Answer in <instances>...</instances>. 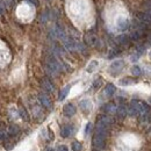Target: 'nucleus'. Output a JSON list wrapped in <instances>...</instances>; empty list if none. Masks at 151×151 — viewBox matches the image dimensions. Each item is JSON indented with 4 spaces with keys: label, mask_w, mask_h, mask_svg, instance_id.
I'll return each mask as SVG.
<instances>
[{
    "label": "nucleus",
    "mask_w": 151,
    "mask_h": 151,
    "mask_svg": "<svg viewBox=\"0 0 151 151\" xmlns=\"http://www.w3.org/2000/svg\"><path fill=\"white\" fill-rule=\"evenodd\" d=\"M106 137L107 134L105 132H95L94 136H93V145L98 150H102L106 147Z\"/></svg>",
    "instance_id": "f257e3e1"
},
{
    "label": "nucleus",
    "mask_w": 151,
    "mask_h": 151,
    "mask_svg": "<svg viewBox=\"0 0 151 151\" xmlns=\"http://www.w3.org/2000/svg\"><path fill=\"white\" fill-rule=\"evenodd\" d=\"M124 68V60L122 59H117V60H114L113 63L109 65L108 68V72L112 76H116L119 75Z\"/></svg>",
    "instance_id": "f03ea898"
},
{
    "label": "nucleus",
    "mask_w": 151,
    "mask_h": 151,
    "mask_svg": "<svg viewBox=\"0 0 151 151\" xmlns=\"http://www.w3.org/2000/svg\"><path fill=\"white\" fill-rule=\"evenodd\" d=\"M130 106L136 109V112L138 113V115H142V114L148 113V112H149V107H148V105H147L145 102H143V101H139V100H132V104H130Z\"/></svg>",
    "instance_id": "7ed1b4c3"
},
{
    "label": "nucleus",
    "mask_w": 151,
    "mask_h": 151,
    "mask_svg": "<svg viewBox=\"0 0 151 151\" xmlns=\"http://www.w3.org/2000/svg\"><path fill=\"white\" fill-rule=\"evenodd\" d=\"M84 41H85V43H86L87 45H90V47H96V44L99 43L98 36L95 35L94 33H91V32H88V33L85 34Z\"/></svg>",
    "instance_id": "20e7f679"
},
{
    "label": "nucleus",
    "mask_w": 151,
    "mask_h": 151,
    "mask_svg": "<svg viewBox=\"0 0 151 151\" xmlns=\"http://www.w3.org/2000/svg\"><path fill=\"white\" fill-rule=\"evenodd\" d=\"M38 100H40L41 105H42L44 108H47V109H51V101H50L49 96H48L47 94H44V93H40V94H38Z\"/></svg>",
    "instance_id": "39448f33"
},
{
    "label": "nucleus",
    "mask_w": 151,
    "mask_h": 151,
    "mask_svg": "<svg viewBox=\"0 0 151 151\" xmlns=\"http://www.w3.org/2000/svg\"><path fill=\"white\" fill-rule=\"evenodd\" d=\"M76 113H77V109H76L75 105H72V104H68V105H65V106L63 107V114H64L66 117H71V116H73Z\"/></svg>",
    "instance_id": "423d86ee"
},
{
    "label": "nucleus",
    "mask_w": 151,
    "mask_h": 151,
    "mask_svg": "<svg viewBox=\"0 0 151 151\" xmlns=\"http://www.w3.org/2000/svg\"><path fill=\"white\" fill-rule=\"evenodd\" d=\"M79 107L84 113L88 114L91 113V111H92V102L90 100H81L79 102Z\"/></svg>",
    "instance_id": "0eeeda50"
},
{
    "label": "nucleus",
    "mask_w": 151,
    "mask_h": 151,
    "mask_svg": "<svg viewBox=\"0 0 151 151\" xmlns=\"http://www.w3.org/2000/svg\"><path fill=\"white\" fill-rule=\"evenodd\" d=\"M72 132H73V127L70 126V124H66V126H64V127L62 128V130H60V136L64 137V138H66V137L71 136Z\"/></svg>",
    "instance_id": "6e6552de"
},
{
    "label": "nucleus",
    "mask_w": 151,
    "mask_h": 151,
    "mask_svg": "<svg viewBox=\"0 0 151 151\" xmlns=\"http://www.w3.org/2000/svg\"><path fill=\"white\" fill-rule=\"evenodd\" d=\"M116 26H117V28H119L120 30L124 32V30H127V29L129 28V21H128L127 19H123V18H121V19L117 20V23H116Z\"/></svg>",
    "instance_id": "1a4fd4ad"
},
{
    "label": "nucleus",
    "mask_w": 151,
    "mask_h": 151,
    "mask_svg": "<svg viewBox=\"0 0 151 151\" xmlns=\"http://www.w3.org/2000/svg\"><path fill=\"white\" fill-rule=\"evenodd\" d=\"M116 114H117V116L120 117V119H123V117H126L127 116V107L124 106V105H120L119 107H116Z\"/></svg>",
    "instance_id": "9d476101"
},
{
    "label": "nucleus",
    "mask_w": 151,
    "mask_h": 151,
    "mask_svg": "<svg viewBox=\"0 0 151 151\" xmlns=\"http://www.w3.org/2000/svg\"><path fill=\"white\" fill-rule=\"evenodd\" d=\"M70 88H71V85H68V86H65L62 91H60V93H59V96H58V100L59 101H63L65 98H66V95L69 94V91H70Z\"/></svg>",
    "instance_id": "9b49d317"
},
{
    "label": "nucleus",
    "mask_w": 151,
    "mask_h": 151,
    "mask_svg": "<svg viewBox=\"0 0 151 151\" xmlns=\"http://www.w3.org/2000/svg\"><path fill=\"white\" fill-rule=\"evenodd\" d=\"M104 111L108 114L115 113V111H116V106L114 105L113 102H108V104H106V105L104 106Z\"/></svg>",
    "instance_id": "f8f14e48"
},
{
    "label": "nucleus",
    "mask_w": 151,
    "mask_h": 151,
    "mask_svg": "<svg viewBox=\"0 0 151 151\" xmlns=\"http://www.w3.org/2000/svg\"><path fill=\"white\" fill-rule=\"evenodd\" d=\"M42 86H43L44 91H47V92H52V91H54V85H52L48 79H44V80L42 81Z\"/></svg>",
    "instance_id": "ddd939ff"
},
{
    "label": "nucleus",
    "mask_w": 151,
    "mask_h": 151,
    "mask_svg": "<svg viewBox=\"0 0 151 151\" xmlns=\"http://www.w3.org/2000/svg\"><path fill=\"white\" fill-rule=\"evenodd\" d=\"M136 83V79H132V78H123L119 81L120 85L122 86H128V85H134Z\"/></svg>",
    "instance_id": "4468645a"
},
{
    "label": "nucleus",
    "mask_w": 151,
    "mask_h": 151,
    "mask_svg": "<svg viewBox=\"0 0 151 151\" xmlns=\"http://www.w3.org/2000/svg\"><path fill=\"white\" fill-rule=\"evenodd\" d=\"M115 92H116V88H115V86H114L113 84H108L106 86V88H105V94L107 95V96H112Z\"/></svg>",
    "instance_id": "2eb2a0df"
},
{
    "label": "nucleus",
    "mask_w": 151,
    "mask_h": 151,
    "mask_svg": "<svg viewBox=\"0 0 151 151\" xmlns=\"http://www.w3.org/2000/svg\"><path fill=\"white\" fill-rule=\"evenodd\" d=\"M20 132V129H19V127L18 126H11L9 127V129H8V134L9 135H12V136H15V135H18Z\"/></svg>",
    "instance_id": "dca6fc26"
},
{
    "label": "nucleus",
    "mask_w": 151,
    "mask_h": 151,
    "mask_svg": "<svg viewBox=\"0 0 151 151\" xmlns=\"http://www.w3.org/2000/svg\"><path fill=\"white\" fill-rule=\"evenodd\" d=\"M119 41H120V43H121L122 45H127V44L129 43L130 38H129V36H127V35H121V36L119 37Z\"/></svg>",
    "instance_id": "f3484780"
},
{
    "label": "nucleus",
    "mask_w": 151,
    "mask_h": 151,
    "mask_svg": "<svg viewBox=\"0 0 151 151\" xmlns=\"http://www.w3.org/2000/svg\"><path fill=\"white\" fill-rule=\"evenodd\" d=\"M132 73L134 76H136V77H138V76L142 75V71H141V68L138 66V65H134L132 68Z\"/></svg>",
    "instance_id": "a211bd4d"
},
{
    "label": "nucleus",
    "mask_w": 151,
    "mask_h": 151,
    "mask_svg": "<svg viewBox=\"0 0 151 151\" xmlns=\"http://www.w3.org/2000/svg\"><path fill=\"white\" fill-rule=\"evenodd\" d=\"M72 150L73 151H81L83 150V144H81L80 142H78V141H75V142L72 143Z\"/></svg>",
    "instance_id": "6ab92c4d"
},
{
    "label": "nucleus",
    "mask_w": 151,
    "mask_h": 151,
    "mask_svg": "<svg viewBox=\"0 0 151 151\" xmlns=\"http://www.w3.org/2000/svg\"><path fill=\"white\" fill-rule=\"evenodd\" d=\"M20 113V116L23 119V120H26V121H29V115H28V113H27V111L26 109H23V108H21L19 111Z\"/></svg>",
    "instance_id": "aec40b11"
},
{
    "label": "nucleus",
    "mask_w": 151,
    "mask_h": 151,
    "mask_svg": "<svg viewBox=\"0 0 151 151\" xmlns=\"http://www.w3.org/2000/svg\"><path fill=\"white\" fill-rule=\"evenodd\" d=\"M98 66V62L96 60H92L91 63H90V65L87 66V72H92V71H94V69Z\"/></svg>",
    "instance_id": "412c9836"
},
{
    "label": "nucleus",
    "mask_w": 151,
    "mask_h": 151,
    "mask_svg": "<svg viewBox=\"0 0 151 151\" xmlns=\"http://www.w3.org/2000/svg\"><path fill=\"white\" fill-rule=\"evenodd\" d=\"M141 35H142V33H141V30H135V32H132V35H130V37L129 38H132V40H138V38L141 37Z\"/></svg>",
    "instance_id": "4be33fe9"
},
{
    "label": "nucleus",
    "mask_w": 151,
    "mask_h": 151,
    "mask_svg": "<svg viewBox=\"0 0 151 151\" xmlns=\"http://www.w3.org/2000/svg\"><path fill=\"white\" fill-rule=\"evenodd\" d=\"M101 85H102V79H101V78H98V79L94 81V84H93V87L96 90V88H99Z\"/></svg>",
    "instance_id": "5701e85b"
},
{
    "label": "nucleus",
    "mask_w": 151,
    "mask_h": 151,
    "mask_svg": "<svg viewBox=\"0 0 151 151\" xmlns=\"http://www.w3.org/2000/svg\"><path fill=\"white\" fill-rule=\"evenodd\" d=\"M4 13H5V2L0 0V15H2Z\"/></svg>",
    "instance_id": "b1692460"
},
{
    "label": "nucleus",
    "mask_w": 151,
    "mask_h": 151,
    "mask_svg": "<svg viewBox=\"0 0 151 151\" xmlns=\"http://www.w3.org/2000/svg\"><path fill=\"white\" fill-rule=\"evenodd\" d=\"M92 123H87L86 124V130H85V134L86 135H88V132H91V130H92Z\"/></svg>",
    "instance_id": "393cba45"
},
{
    "label": "nucleus",
    "mask_w": 151,
    "mask_h": 151,
    "mask_svg": "<svg viewBox=\"0 0 151 151\" xmlns=\"http://www.w3.org/2000/svg\"><path fill=\"white\" fill-rule=\"evenodd\" d=\"M57 151H69V149H68L66 145H59V147L57 148Z\"/></svg>",
    "instance_id": "a878e982"
},
{
    "label": "nucleus",
    "mask_w": 151,
    "mask_h": 151,
    "mask_svg": "<svg viewBox=\"0 0 151 151\" xmlns=\"http://www.w3.org/2000/svg\"><path fill=\"white\" fill-rule=\"evenodd\" d=\"M94 151H99V150H94Z\"/></svg>",
    "instance_id": "bb28decb"
}]
</instances>
